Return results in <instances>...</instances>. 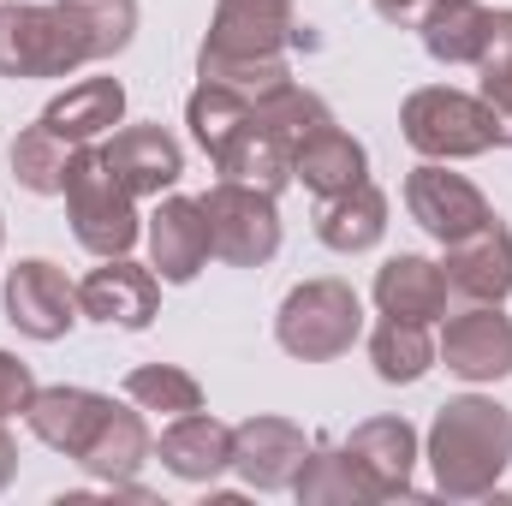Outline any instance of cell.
Instances as JSON below:
<instances>
[{"instance_id": "6da1fadb", "label": "cell", "mask_w": 512, "mask_h": 506, "mask_svg": "<svg viewBox=\"0 0 512 506\" xmlns=\"http://www.w3.org/2000/svg\"><path fill=\"white\" fill-rule=\"evenodd\" d=\"M137 0H6L0 6V78H72L90 60L126 54Z\"/></svg>"}, {"instance_id": "7a4b0ae2", "label": "cell", "mask_w": 512, "mask_h": 506, "mask_svg": "<svg viewBox=\"0 0 512 506\" xmlns=\"http://www.w3.org/2000/svg\"><path fill=\"white\" fill-rule=\"evenodd\" d=\"M292 48H310L292 0H215L197 72L209 84H227V90L256 102V96H268L274 84L292 78V66H286Z\"/></svg>"}, {"instance_id": "3957f363", "label": "cell", "mask_w": 512, "mask_h": 506, "mask_svg": "<svg viewBox=\"0 0 512 506\" xmlns=\"http://www.w3.org/2000/svg\"><path fill=\"white\" fill-rule=\"evenodd\" d=\"M423 459L435 471V489L447 501H483L495 495L501 471L512 465V411L483 399V393H459L435 411Z\"/></svg>"}, {"instance_id": "277c9868", "label": "cell", "mask_w": 512, "mask_h": 506, "mask_svg": "<svg viewBox=\"0 0 512 506\" xmlns=\"http://www.w3.org/2000/svg\"><path fill=\"white\" fill-rule=\"evenodd\" d=\"M364 334V298L352 292V280H304L280 298V316H274V340L286 358L298 364H334L358 346Z\"/></svg>"}, {"instance_id": "5b68a950", "label": "cell", "mask_w": 512, "mask_h": 506, "mask_svg": "<svg viewBox=\"0 0 512 506\" xmlns=\"http://www.w3.org/2000/svg\"><path fill=\"white\" fill-rule=\"evenodd\" d=\"M399 131H405V143H411L423 161H471V155L501 149L489 102H483V96H465V90H453V84L411 90L405 108H399Z\"/></svg>"}, {"instance_id": "8992f818", "label": "cell", "mask_w": 512, "mask_h": 506, "mask_svg": "<svg viewBox=\"0 0 512 506\" xmlns=\"http://www.w3.org/2000/svg\"><path fill=\"white\" fill-rule=\"evenodd\" d=\"M60 197H66L72 239H78L90 256H126L131 245H137V233H143V221H137V197L114 179V167L102 161L96 143L78 155V167H72V179H66Z\"/></svg>"}, {"instance_id": "52a82bcc", "label": "cell", "mask_w": 512, "mask_h": 506, "mask_svg": "<svg viewBox=\"0 0 512 506\" xmlns=\"http://www.w3.org/2000/svg\"><path fill=\"white\" fill-rule=\"evenodd\" d=\"M197 203H203V221H209V251L221 256L227 268L274 262V251H280V209H274L268 191L215 179Z\"/></svg>"}, {"instance_id": "ba28073f", "label": "cell", "mask_w": 512, "mask_h": 506, "mask_svg": "<svg viewBox=\"0 0 512 506\" xmlns=\"http://www.w3.org/2000/svg\"><path fill=\"white\" fill-rule=\"evenodd\" d=\"M0 304H6V322L24 334V340H66L72 322L84 316L78 310V286L66 280V268H54L48 256H24L18 268H6V286H0Z\"/></svg>"}, {"instance_id": "9c48e42d", "label": "cell", "mask_w": 512, "mask_h": 506, "mask_svg": "<svg viewBox=\"0 0 512 506\" xmlns=\"http://www.w3.org/2000/svg\"><path fill=\"white\" fill-rule=\"evenodd\" d=\"M405 209H411V221H417L435 245H453V239L477 233V227L495 215L489 197H483L465 173H447V161H423V167L405 173Z\"/></svg>"}, {"instance_id": "30bf717a", "label": "cell", "mask_w": 512, "mask_h": 506, "mask_svg": "<svg viewBox=\"0 0 512 506\" xmlns=\"http://www.w3.org/2000/svg\"><path fill=\"white\" fill-rule=\"evenodd\" d=\"M78 310L102 328H149L161 310V274L131 262V256H102V268H90L78 280Z\"/></svg>"}, {"instance_id": "8fae6325", "label": "cell", "mask_w": 512, "mask_h": 506, "mask_svg": "<svg viewBox=\"0 0 512 506\" xmlns=\"http://www.w3.org/2000/svg\"><path fill=\"white\" fill-rule=\"evenodd\" d=\"M441 346L435 358L459 381H501L512 376V316H501V304H471L459 316H441Z\"/></svg>"}, {"instance_id": "7c38bea8", "label": "cell", "mask_w": 512, "mask_h": 506, "mask_svg": "<svg viewBox=\"0 0 512 506\" xmlns=\"http://www.w3.org/2000/svg\"><path fill=\"white\" fill-rule=\"evenodd\" d=\"M304 459H310V435L292 417H245L233 429V471L251 489H262V495L292 489L298 471H304Z\"/></svg>"}, {"instance_id": "4fadbf2b", "label": "cell", "mask_w": 512, "mask_h": 506, "mask_svg": "<svg viewBox=\"0 0 512 506\" xmlns=\"http://www.w3.org/2000/svg\"><path fill=\"white\" fill-rule=\"evenodd\" d=\"M143 239H149V268L161 274V286H191L203 274V262L215 256L197 197H161L149 227H143Z\"/></svg>"}, {"instance_id": "5bb4252c", "label": "cell", "mask_w": 512, "mask_h": 506, "mask_svg": "<svg viewBox=\"0 0 512 506\" xmlns=\"http://www.w3.org/2000/svg\"><path fill=\"white\" fill-rule=\"evenodd\" d=\"M96 149H102V161L114 167V179L131 197H161L185 173V149H179V137L167 126H120L108 131Z\"/></svg>"}, {"instance_id": "9a60e30c", "label": "cell", "mask_w": 512, "mask_h": 506, "mask_svg": "<svg viewBox=\"0 0 512 506\" xmlns=\"http://www.w3.org/2000/svg\"><path fill=\"white\" fill-rule=\"evenodd\" d=\"M340 453L358 465V477L370 483L376 501L411 495V471H417V459H423V453H417V429H411L405 417H370V423H358Z\"/></svg>"}, {"instance_id": "2e32d148", "label": "cell", "mask_w": 512, "mask_h": 506, "mask_svg": "<svg viewBox=\"0 0 512 506\" xmlns=\"http://www.w3.org/2000/svg\"><path fill=\"white\" fill-rule=\"evenodd\" d=\"M447 286L465 292L471 304H501L512 298V227L501 215H489L477 233L447 245Z\"/></svg>"}, {"instance_id": "e0dca14e", "label": "cell", "mask_w": 512, "mask_h": 506, "mask_svg": "<svg viewBox=\"0 0 512 506\" xmlns=\"http://www.w3.org/2000/svg\"><path fill=\"white\" fill-rule=\"evenodd\" d=\"M209 161H215L221 179L256 185V191H268V197H280V191L292 185V143H286L274 126H262L256 108H251L245 126H233L215 149H209Z\"/></svg>"}, {"instance_id": "ac0fdd59", "label": "cell", "mask_w": 512, "mask_h": 506, "mask_svg": "<svg viewBox=\"0 0 512 506\" xmlns=\"http://www.w3.org/2000/svg\"><path fill=\"white\" fill-rule=\"evenodd\" d=\"M155 459L179 477V483H215L221 471H233V429L209 411H185V417H167L161 441H155Z\"/></svg>"}, {"instance_id": "d6986e66", "label": "cell", "mask_w": 512, "mask_h": 506, "mask_svg": "<svg viewBox=\"0 0 512 506\" xmlns=\"http://www.w3.org/2000/svg\"><path fill=\"white\" fill-rule=\"evenodd\" d=\"M108 405H114V399H108V393H90V387H36L30 405H24V423H30V435H36L42 447L78 459L84 441L96 435V423L108 417Z\"/></svg>"}, {"instance_id": "ffe728a7", "label": "cell", "mask_w": 512, "mask_h": 506, "mask_svg": "<svg viewBox=\"0 0 512 506\" xmlns=\"http://www.w3.org/2000/svg\"><path fill=\"white\" fill-rule=\"evenodd\" d=\"M447 298H453L447 268L429 262V256L399 251L376 268V310H382V316H399V322H441V316H447Z\"/></svg>"}, {"instance_id": "44dd1931", "label": "cell", "mask_w": 512, "mask_h": 506, "mask_svg": "<svg viewBox=\"0 0 512 506\" xmlns=\"http://www.w3.org/2000/svg\"><path fill=\"white\" fill-rule=\"evenodd\" d=\"M292 179L316 203H328V197H340V191H352V185L370 179V155H364V143L352 131L322 126V131H310L304 143H292Z\"/></svg>"}, {"instance_id": "7402d4cb", "label": "cell", "mask_w": 512, "mask_h": 506, "mask_svg": "<svg viewBox=\"0 0 512 506\" xmlns=\"http://www.w3.org/2000/svg\"><path fill=\"white\" fill-rule=\"evenodd\" d=\"M120 120H126V84L120 78H78L72 90H60L42 108V126L54 131V137H66L72 149L102 143Z\"/></svg>"}, {"instance_id": "603a6c76", "label": "cell", "mask_w": 512, "mask_h": 506, "mask_svg": "<svg viewBox=\"0 0 512 506\" xmlns=\"http://www.w3.org/2000/svg\"><path fill=\"white\" fill-rule=\"evenodd\" d=\"M149 459H155L149 423H143V411H126L120 399L108 405V417L96 423V435H90V441H84V453H78V465H84L96 483H108V489L131 483Z\"/></svg>"}, {"instance_id": "cb8c5ba5", "label": "cell", "mask_w": 512, "mask_h": 506, "mask_svg": "<svg viewBox=\"0 0 512 506\" xmlns=\"http://www.w3.org/2000/svg\"><path fill=\"white\" fill-rule=\"evenodd\" d=\"M489 30H495V12L483 0H429L417 18V36H423L429 60H441V66H477L489 48Z\"/></svg>"}, {"instance_id": "d4e9b609", "label": "cell", "mask_w": 512, "mask_h": 506, "mask_svg": "<svg viewBox=\"0 0 512 506\" xmlns=\"http://www.w3.org/2000/svg\"><path fill=\"white\" fill-rule=\"evenodd\" d=\"M382 233H387V197H382V185H370V179L340 191V197H328L322 215H316V239L340 256L376 251Z\"/></svg>"}, {"instance_id": "484cf974", "label": "cell", "mask_w": 512, "mask_h": 506, "mask_svg": "<svg viewBox=\"0 0 512 506\" xmlns=\"http://www.w3.org/2000/svg\"><path fill=\"white\" fill-rule=\"evenodd\" d=\"M78 155L84 149H72L66 137H54V131L36 120V126H24L12 137V179L24 191H36V197H60L66 179H72V167H78Z\"/></svg>"}, {"instance_id": "4316f807", "label": "cell", "mask_w": 512, "mask_h": 506, "mask_svg": "<svg viewBox=\"0 0 512 506\" xmlns=\"http://www.w3.org/2000/svg\"><path fill=\"white\" fill-rule=\"evenodd\" d=\"M370 364L387 387H411L435 370V340H429V322H399L382 316V328L370 334Z\"/></svg>"}, {"instance_id": "83f0119b", "label": "cell", "mask_w": 512, "mask_h": 506, "mask_svg": "<svg viewBox=\"0 0 512 506\" xmlns=\"http://www.w3.org/2000/svg\"><path fill=\"white\" fill-rule=\"evenodd\" d=\"M292 495L310 501V506H364V501H376L370 483L358 477V465H352L340 447H310V459H304Z\"/></svg>"}, {"instance_id": "f1b7e54d", "label": "cell", "mask_w": 512, "mask_h": 506, "mask_svg": "<svg viewBox=\"0 0 512 506\" xmlns=\"http://www.w3.org/2000/svg\"><path fill=\"white\" fill-rule=\"evenodd\" d=\"M126 399L137 411H155V417H185V411H203V387L191 370L179 364H143L126 376Z\"/></svg>"}, {"instance_id": "f546056e", "label": "cell", "mask_w": 512, "mask_h": 506, "mask_svg": "<svg viewBox=\"0 0 512 506\" xmlns=\"http://www.w3.org/2000/svg\"><path fill=\"white\" fill-rule=\"evenodd\" d=\"M251 108H256V120H262V126H274L280 137H286V143H304L310 131L334 126V114H328V102H322L316 90H304V84H292V78H286V84H274L268 96H256Z\"/></svg>"}, {"instance_id": "4dcf8cb0", "label": "cell", "mask_w": 512, "mask_h": 506, "mask_svg": "<svg viewBox=\"0 0 512 506\" xmlns=\"http://www.w3.org/2000/svg\"><path fill=\"white\" fill-rule=\"evenodd\" d=\"M477 78H483V102L495 114V137H501V149H512V12H495Z\"/></svg>"}, {"instance_id": "1f68e13d", "label": "cell", "mask_w": 512, "mask_h": 506, "mask_svg": "<svg viewBox=\"0 0 512 506\" xmlns=\"http://www.w3.org/2000/svg\"><path fill=\"white\" fill-rule=\"evenodd\" d=\"M251 120V96H239V90H227V84H197L191 90V102H185V126H191V137L203 143V155L227 137L233 126H245Z\"/></svg>"}, {"instance_id": "d6a6232c", "label": "cell", "mask_w": 512, "mask_h": 506, "mask_svg": "<svg viewBox=\"0 0 512 506\" xmlns=\"http://www.w3.org/2000/svg\"><path fill=\"white\" fill-rule=\"evenodd\" d=\"M30 393H36L30 364H24V358H12V352H0V423H6V417H24Z\"/></svg>"}, {"instance_id": "836d02e7", "label": "cell", "mask_w": 512, "mask_h": 506, "mask_svg": "<svg viewBox=\"0 0 512 506\" xmlns=\"http://www.w3.org/2000/svg\"><path fill=\"white\" fill-rule=\"evenodd\" d=\"M370 6L382 12L387 24H411V18H423V6H429V0H370Z\"/></svg>"}, {"instance_id": "e575fe53", "label": "cell", "mask_w": 512, "mask_h": 506, "mask_svg": "<svg viewBox=\"0 0 512 506\" xmlns=\"http://www.w3.org/2000/svg\"><path fill=\"white\" fill-rule=\"evenodd\" d=\"M12 477H18V441H12V429L0 423V489H12Z\"/></svg>"}, {"instance_id": "d590c367", "label": "cell", "mask_w": 512, "mask_h": 506, "mask_svg": "<svg viewBox=\"0 0 512 506\" xmlns=\"http://www.w3.org/2000/svg\"><path fill=\"white\" fill-rule=\"evenodd\" d=\"M0 245H6V227H0Z\"/></svg>"}]
</instances>
